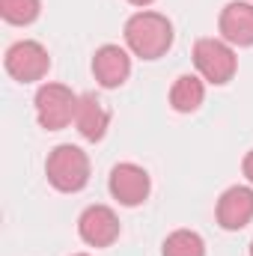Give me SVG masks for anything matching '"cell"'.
<instances>
[{"instance_id": "13", "label": "cell", "mask_w": 253, "mask_h": 256, "mask_svg": "<svg viewBox=\"0 0 253 256\" xmlns=\"http://www.w3.org/2000/svg\"><path fill=\"white\" fill-rule=\"evenodd\" d=\"M164 256H206V242L194 230H176L164 238Z\"/></svg>"}, {"instance_id": "10", "label": "cell", "mask_w": 253, "mask_h": 256, "mask_svg": "<svg viewBox=\"0 0 253 256\" xmlns=\"http://www.w3.org/2000/svg\"><path fill=\"white\" fill-rule=\"evenodd\" d=\"M92 74L104 90H116L122 86L131 74V57L126 48L120 45H102L92 57Z\"/></svg>"}, {"instance_id": "16", "label": "cell", "mask_w": 253, "mask_h": 256, "mask_svg": "<svg viewBox=\"0 0 253 256\" xmlns=\"http://www.w3.org/2000/svg\"><path fill=\"white\" fill-rule=\"evenodd\" d=\"M128 3H131V6H143V9H146V6H152L155 0H128Z\"/></svg>"}, {"instance_id": "19", "label": "cell", "mask_w": 253, "mask_h": 256, "mask_svg": "<svg viewBox=\"0 0 253 256\" xmlns=\"http://www.w3.org/2000/svg\"><path fill=\"white\" fill-rule=\"evenodd\" d=\"M250 3H253V0H250Z\"/></svg>"}, {"instance_id": "12", "label": "cell", "mask_w": 253, "mask_h": 256, "mask_svg": "<svg viewBox=\"0 0 253 256\" xmlns=\"http://www.w3.org/2000/svg\"><path fill=\"white\" fill-rule=\"evenodd\" d=\"M206 102V80L196 74H179L170 86V108L176 114H194Z\"/></svg>"}, {"instance_id": "9", "label": "cell", "mask_w": 253, "mask_h": 256, "mask_svg": "<svg viewBox=\"0 0 253 256\" xmlns=\"http://www.w3.org/2000/svg\"><path fill=\"white\" fill-rule=\"evenodd\" d=\"M220 39L236 45V48H250L253 45V3L250 0H232L220 9L218 18Z\"/></svg>"}, {"instance_id": "3", "label": "cell", "mask_w": 253, "mask_h": 256, "mask_svg": "<svg viewBox=\"0 0 253 256\" xmlns=\"http://www.w3.org/2000/svg\"><path fill=\"white\" fill-rule=\"evenodd\" d=\"M194 66H196V72L206 84L224 86L236 78L238 57H236L230 42L206 36V39H196V45H194Z\"/></svg>"}, {"instance_id": "4", "label": "cell", "mask_w": 253, "mask_h": 256, "mask_svg": "<svg viewBox=\"0 0 253 256\" xmlns=\"http://www.w3.org/2000/svg\"><path fill=\"white\" fill-rule=\"evenodd\" d=\"M3 66L9 72L12 80L18 84H36L48 74L51 68V57L45 51L42 42L36 39H21V42H12L3 54Z\"/></svg>"}, {"instance_id": "17", "label": "cell", "mask_w": 253, "mask_h": 256, "mask_svg": "<svg viewBox=\"0 0 253 256\" xmlns=\"http://www.w3.org/2000/svg\"><path fill=\"white\" fill-rule=\"evenodd\" d=\"M74 256H90V254H74Z\"/></svg>"}, {"instance_id": "6", "label": "cell", "mask_w": 253, "mask_h": 256, "mask_svg": "<svg viewBox=\"0 0 253 256\" xmlns=\"http://www.w3.org/2000/svg\"><path fill=\"white\" fill-rule=\"evenodd\" d=\"M78 236L90 248H110L120 238V218L110 206H86L78 218Z\"/></svg>"}, {"instance_id": "11", "label": "cell", "mask_w": 253, "mask_h": 256, "mask_svg": "<svg viewBox=\"0 0 253 256\" xmlns=\"http://www.w3.org/2000/svg\"><path fill=\"white\" fill-rule=\"evenodd\" d=\"M110 126V110L104 108V102L96 92H84L78 96V110H74V128L84 140H102Z\"/></svg>"}, {"instance_id": "7", "label": "cell", "mask_w": 253, "mask_h": 256, "mask_svg": "<svg viewBox=\"0 0 253 256\" xmlns=\"http://www.w3.org/2000/svg\"><path fill=\"white\" fill-rule=\"evenodd\" d=\"M108 188H110V196L120 202V206H140L146 202V196L152 191V179L149 173L140 167V164H131V161H122L110 170V179H108Z\"/></svg>"}, {"instance_id": "15", "label": "cell", "mask_w": 253, "mask_h": 256, "mask_svg": "<svg viewBox=\"0 0 253 256\" xmlns=\"http://www.w3.org/2000/svg\"><path fill=\"white\" fill-rule=\"evenodd\" d=\"M242 173L248 176V182H253V149L244 155V161H242Z\"/></svg>"}, {"instance_id": "2", "label": "cell", "mask_w": 253, "mask_h": 256, "mask_svg": "<svg viewBox=\"0 0 253 256\" xmlns=\"http://www.w3.org/2000/svg\"><path fill=\"white\" fill-rule=\"evenodd\" d=\"M45 176L60 194H78L90 185V158L80 146L60 143L48 152Z\"/></svg>"}, {"instance_id": "8", "label": "cell", "mask_w": 253, "mask_h": 256, "mask_svg": "<svg viewBox=\"0 0 253 256\" xmlns=\"http://www.w3.org/2000/svg\"><path fill=\"white\" fill-rule=\"evenodd\" d=\"M214 214H218L220 230H226V232L244 230L253 220V188H248V185L226 188V191L220 194V200H218Z\"/></svg>"}, {"instance_id": "18", "label": "cell", "mask_w": 253, "mask_h": 256, "mask_svg": "<svg viewBox=\"0 0 253 256\" xmlns=\"http://www.w3.org/2000/svg\"><path fill=\"white\" fill-rule=\"evenodd\" d=\"M250 256H253V242H250Z\"/></svg>"}, {"instance_id": "14", "label": "cell", "mask_w": 253, "mask_h": 256, "mask_svg": "<svg viewBox=\"0 0 253 256\" xmlns=\"http://www.w3.org/2000/svg\"><path fill=\"white\" fill-rule=\"evenodd\" d=\"M42 12V0H0V15L6 24L15 27H27L39 18Z\"/></svg>"}, {"instance_id": "5", "label": "cell", "mask_w": 253, "mask_h": 256, "mask_svg": "<svg viewBox=\"0 0 253 256\" xmlns=\"http://www.w3.org/2000/svg\"><path fill=\"white\" fill-rule=\"evenodd\" d=\"M78 96L66 84H42L36 92V120L45 131H63L74 122Z\"/></svg>"}, {"instance_id": "1", "label": "cell", "mask_w": 253, "mask_h": 256, "mask_svg": "<svg viewBox=\"0 0 253 256\" xmlns=\"http://www.w3.org/2000/svg\"><path fill=\"white\" fill-rule=\"evenodd\" d=\"M126 45L140 60H158L173 45V24L167 15L140 9L126 21Z\"/></svg>"}]
</instances>
